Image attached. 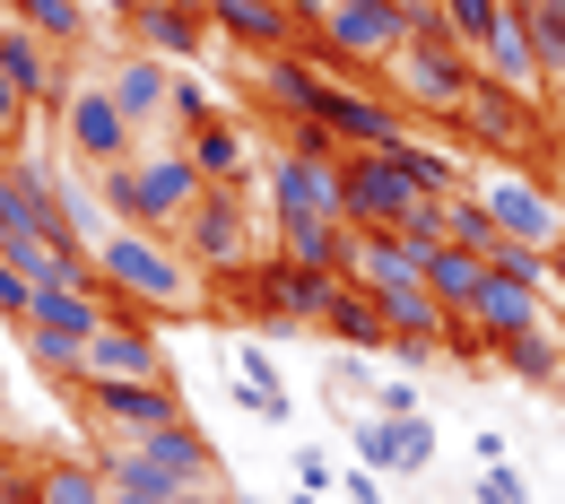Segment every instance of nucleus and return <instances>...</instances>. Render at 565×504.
I'll return each instance as SVG.
<instances>
[{
  "mask_svg": "<svg viewBox=\"0 0 565 504\" xmlns=\"http://www.w3.org/2000/svg\"><path fill=\"white\" fill-rule=\"evenodd\" d=\"M96 279L122 296L131 313H201V270L183 244L148 235V226H114L96 235Z\"/></svg>",
  "mask_w": 565,
  "mask_h": 504,
  "instance_id": "1",
  "label": "nucleus"
},
{
  "mask_svg": "<svg viewBox=\"0 0 565 504\" xmlns=\"http://www.w3.org/2000/svg\"><path fill=\"white\" fill-rule=\"evenodd\" d=\"M96 192H105V210L122 217V226L174 235V226H183V210H192L210 183H201V165H192L183 148H140L131 165H105V174H96Z\"/></svg>",
  "mask_w": 565,
  "mask_h": 504,
  "instance_id": "2",
  "label": "nucleus"
},
{
  "mask_svg": "<svg viewBox=\"0 0 565 504\" xmlns=\"http://www.w3.org/2000/svg\"><path fill=\"white\" fill-rule=\"evenodd\" d=\"M374 78H383V96H392L401 114H444V122H452L461 96L479 87V62H470L461 44H401Z\"/></svg>",
  "mask_w": 565,
  "mask_h": 504,
  "instance_id": "3",
  "label": "nucleus"
},
{
  "mask_svg": "<svg viewBox=\"0 0 565 504\" xmlns=\"http://www.w3.org/2000/svg\"><path fill=\"white\" fill-rule=\"evenodd\" d=\"M174 244L192 253V270H217V279H235V270H253V253H262V235H253V210H244V183H210L183 226H174Z\"/></svg>",
  "mask_w": 565,
  "mask_h": 504,
  "instance_id": "4",
  "label": "nucleus"
},
{
  "mask_svg": "<svg viewBox=\"0 0 565 504\" xmlns=\"http://www.w3.org/2000/svg\"><path fill=\"white\" fill-rule=\"evenodd\" d=\"M340 201H349V226H392V235H401L435 192H426L392 148H349V157H340Z\"/></svg>",
  "mask_w": 565,
  "mask_h": 504,
  "instance_id": "5",
  "label": "nucleus"
},
{
  "mask_svg": "<svg viewBox=\"0 0 565 504\" xmlns=\"http://www.w3.org/2000/svg\"><path fill=\"white\" fill-rule=\"evenodd\" d=\"M62 140H71V157L87 165V174H105V165H131L140 157V122L114 105V87H105V71L96 78H71V96H62Z\"/></svg>",
  "mask_w": 565,
  "mask_h": 504,
  "instance_id": "6",
  "label": "nucleus"
},
{
  "mask_svg": "<svg viewBox=\"0 0 565 504\" xmlns=\"http://www.w3.org/2000/svg\"><path fill=\"white\" fill-rule=\"evenodd\" d=\"M409 35H401V18H392V0H340L331 18H322V35H313V62H331V78H374L392 53H401Z\"/></svg>",
  "mask_w": 565,
  "mask_h": 504,
  "instance_id": "7",
  "label": "nucleus"
},
{
  "mask_svg": "<svg viewBox=\"0 0 565 504\" xmlns=\"http://www.w3.org/2000/svg\"><path fill=\"white\" fill-rule=\"evenodd\" d=\"M313 122H322L340 148H401L409 140V114H401L383 87H365V78H322Z\"/></svg>",
  "mask_w": 565,
  "mask_h": 504,
  "instance_id": "8",
  "label": "nucleus"
},
{
  "mask_svg": "<svg viewBox=\"0 0 565 504\" xmlns=\"http://www.w3.org/2000/svg\"><path fill=\"white\" fill-rule=\"evenodd\" d=\"M78 400L96 409V427L114 435V443H148V435L192 418V409L174 400V383H78Z\"/></svg>",
  "mask_w": 565,
  "mask_h": 504,
  "instance_id": "9",
  "label": "nucleus"
},
{
  "mask_svg": "<svg viewBox=\"0 0 565 504\" xmlns=\"http://www.w3.org/2000/svg\"><path fill=\"white\" fill-rule=\"evenodd\" d=\"M87 383H166V340L148 313H114L96 340H87Z\"/></svg>",
  "mask_w": 565,
  "mask_h": 504,
  "instance_id": "10",
  "label": "nucleus"
},
{
  "mask_svg": "<svg viewBox=\"0 0 565 504\" xmlns=\"http://www.w3.org/2000/svg\"><path fill=\"white\" fill-rule=\"evenodd\" d=\"M479 210L495 217V235H513V244H540V253L565 235V210L540 192V183H531V174H504V165H488V174H479Z\"/></svg>",
  "mask_w": 565,
  "mask_h": 504,
  "instance_id": "11",
  "label": "nucleus"
},
{
  "mask_svg": "<svg viewBox=\"0 0 565 504\" xmlns=\"http://www.w3.org/2000/svg\"><path fill=\"white\" fill-rule=\"evenodd\" d=\"M270 217H331V226H349L340 157H296V148H279L270 157Z\"/></svg>",
  "mask_w": 565,
  "mask_h": 504,
  "instance_id": "12",
  "label": "nucleus"
},
{
  "mask_svg": "<svg viewBox=\"0 0 565 504\" xmlns=\"http://www.w3.org/2000/svg\"><path fill=\"white\" fill-rule=\"evenodd\" d=\"M461 131H470V148H495V157H513V148L540 140V122H531V96H513L504 78L479 71V87L461 96V114H452Z\"/></svg>",
  "mask_w": 565,
  "mask_h": 504,
  "instance_id": "13",
  "label": "nucleus"
},
{
  "mask_svg": "<svg viewBox=\"0 0 565 504\" xmlns=\"http://www.w3.org/2000/svg\"><path fill=\"white\" fill-rule=\"evenodd\" d=\"M349 435H356V461L383 470V479H418L435 461V427L426 418H349Z\"/></svg>",
  "mask_w": 565,
  "mask_h": 504,
  "instance_id": "14",
  "label": "nucleus"
},
{
  "mask_svg": "<svg viewBox=\"0 0 565 504\" xmlns=\"http://www.w3.org/2000/svg\"><path fill=\"white\" fill-rule=\"evenodd\" d=\"M105 87H114V105L140 122V140L166 131V105H174V62H157V53H122V62H105Z\"/></svg>",
  "mask_w": 565,
  "mask_h": 504,
  "instance_id": "15",
  "label": "nucleus"
},
{
  "mask_svg": "<svg viewBox=\"0 0 565 504\" xmlns=\"http://www.w3.org/2000/svg\"><path fill=\"white\" fill-rule=\"evenodd\" d=\"M0 71L26 87V105H53L62 114V96H71V62H62V44H44L35 26H0Z\"/></svg>",
  "mask_w": 565,
  "mask_h": 504,
  "instance_id": "16",
  "label": "nucleus"
},
{
  "mask_svg": "<svg viewBox=\"0 0 565 504\" xmlns=\"http://www.w3.org/2000/svg\"><path fill=\"white\" fill-rule=\"evenodd\" d=\"M122 26H131V44H140V53H157V62H192V53L217 35L210 9H192V0H148L140 18H122Z\"/></svg>",
  "mask_w": 565,
  "mask_h": 504,
  "instance_id": "17",
  "label": "nucleus"
},
{
  "mask_svg": "<svg viewBox=\"0 0 565 504\" xmlns=\"http://www.w3.org/2000/svg\"><path fill=\"white\" fill-rule=\"evenodd\" d=\"M349 279L356 288H426V261L392 235V226H349Z\"/></svg>",
  "mask_w": 565,
  "mask_h": 504,
  "instance_id": "18",
  "label": "nucleus"
},
{
  "mask_svg": "<svg viewBox=\"0 0 565 504\" xmlns=\"http://www.w3.org/2000/svg\"><path fill=\"white\" fill-rule=\"evenodd\" d=\"M210 26L226 44H244V53H296L305 44L296 18H287V0H210Z\"/></svg>",
  "mask_w": 565,
  "mask_h": 504,
  "instance_id": "19",
  "label": "nucleus"
},
{
  "mask_svg": "<svg viewBox=\"0 0 565 504\" xmlns=\"http://www.w3.org/2000/svg\"><path fill=\"white\" fill-rule=\"evenodd\" d=\"M479 331L488 340H522V331H540L548 322V288H531V279H504V270H488V288H479Z\"/></svg>",
  "mask_w": 565,
  "mask_h": 504,
  "instance_id": "20",
  "label": "nucleus"
},
{
  "mask_svg": "<svg viewBox=\"0 0 565 504\" xmlns=\"http://www.w3.org/2000/svg\"><path fill=\"white\" fill-rule=\"evenodd\" d=\"M479 71L488 78H504L513 96H540L548 78H540V53H531V26H522V9L504 0V18H495V35L479 44Z\"/></svg>",
  "mask_w": 565,
  "mask_h": 504,
  "instance_id": "21",
  "label": "nucleus"
},
{
  "mask_svg": "<svg viewBox=\"0 0 565 504\" xmlns=\"http://www.w3.org/2000/svg\"><path fill=\"white\" fill-rule=\"evenodd\" d=\"M479 288H488V253H470V244H426V296L444 304V313H470L479 304Z\"/></svg>",
  "mask_w": 565,
  "mask_h": 504,
  "instance_id": "22",
  "label": "nucleus"
},
{
  "mask_svg": "<svg viewBox=\"0 0 565 504\" xmlns=\"http://www.w3.org/2000/svg\"><path fill=\"white\" fill-rule=\"evenodd\" d=\"M322 331H331L340 348H356V357H365V348H392V331H383V296L356 288V279H340V296L322 304Z\"/></svg>",
  "mask_w": 565,
  "mask_h": 504,
  "instance_id": "23",
  "label": "nucleus"
},
{
  "mask_svg": "<svg viewBox=\"0 0 565 504\" xmlns=\"http://www.w3.org/2000/svg\"><path fill=\"white\" fill-rule=\"evenodd\" d=\"M183 157L201 165V183H244V174H253V140H244L226 114H210L201 131H183Z\"/></svg>",
  "mask_w": 565,
  "mask_h": 504,
  "instance_id": "24",
  "label": "nucleus"
},
{
  "mask_svg": "<svg viewBox=\"0 0 565 504\" xmlns=\"http://www.w3.org/2000/svg\"><path fill=\"white\" fill-rule=\"evenodd\" d=\"M270 235H279V261H313V270L349 279V226H331V217H270Z\"/></svg>",
  "mask_w": 565,
  "mask_h": 504,
  "instance_id": "25",
  "label": "nucleus"
},
{
  "mask_svg": "<svg viewBox=\"0 0 565 504\" xmlns=\"http://www.w3.org/2000/svg\"><path fill=\"white\" fill-rule=\"evenodd\" d=\"M383 331H392V348H444V304L426 288H383Z\"/></svg>",
  "mask_w": 565,
  "mask_h": 504,
  "instance_id": "26",
  "label": "nucleus"
},
{
  "mask_svg": "<svg viewBox=\"0 0 565 504\" xmlns=\"http://www.w3.org/2000/svg\"><path fill=\"white\" fill-rule=\"evenodd\" d=\"M495 365H504L513 383H565V340L540 322V331H522V340H495Z\"/></svg>",
  "mask_w": 565,
  "mask_h": 504,
  "instance_id": "27",
  "label": "nucleus"
},
{
  "mask_svg": "<svg viewBox=\"0 0 565 504\" xmlns=\"http://www.w3.org/2000/svg\"><path fill=\"white\" fill-rule=\"evenodd\" d=\"M235 392H244L270 427H287V383H279V357H270L262 340H253V348H235Z\"/></svg>",
  "mask_w": 565,
  "mask_h": 504,
  "instance_id": "28",
  "label": "nucleus"
},
{
  "mask_svg": "<svg viewBox=\"0 0 565 504\" xmlns=\"http://www.w3.org/2000/svg\"><path fill=\"white\" fill-rule=\"evenodd\" d=\"M18 26H35L44 44H87V0H0Z\"/></svg>",
  "mask_w": 565,
  "mask_h": 504,
  "instance_id": "29",
  "label": "nucleus"
},
{
  "mask_svg": "<svg viewBox=\"0 0 565 504\" xmlns=\"http://www.w3.org/2000/svg\"><path fill=\"white\" fill-rule=\"evenodd\" d=\"M522 9V26H531V53H540V78L565 87V9L557 0H513Z\"/></svg>",
  "mask_w": 565,
  "mask_h": 504,
  "instance_id": "30",
  "label": "nucleus"
},
{
  "mask_svg": "<svg viewBox=\"0 0 565 504\" xmlns=\"http://www.w3.org/2000/svg\"><path fill=\"white\" fill-rule=\"evenodd\" d=\"M35 504H105V470L96 461H44L35 470Z\"/></svg>",
  "mask_w": 565,
  "mask_h": 504,
  "instance_id": "31",
  "label": "nucleus"
},
{
  "mask_svg": "<svg viewBox=\"0 0 565 504\" xmlns=\"http://www.w3.org/2000/svg\"><path fill=\"white\" fill-rule=\"evenodd\" d=\"M392 157H401V165L418 174L426 192H461V157H452V148H435V140H426V131H409V140L392 148Z\"/></svg>",
  "mask_w": 565,
  "mask_h": 504,
  "instance_id": "32",
  "label": "nucleus"
},
{
  "mask_svg": "<svg viewBox=\"0 0 565 504\" xmlns=\"http://www.w3.org/2000/svg\"><path fill=\"white\" fill-rule=\"evenodd\" d=\"M435 210H444V235H452V244H470V253L495 244V217L479 210V192H435Z\"/></svg>",
  "mask_w": 565,
  "mask_h": 504,
  "instance_id": "33",
  "label": "nucleus"
},
{
  "mask_svg": "<svg viewBox=\"0 0 565 504\" xmlns=\"http://www.w3.org/2000/svg\"><path fill=\"white\" fill-rule=\"evenodd\" d=\"M495 18H504V0H444V35L479 62V44L495 35Z\"/></svg>",
  "mask_w": 565,
  "mask_h": 504,
  "instance_id": "34",
  "label": "nucleus"
},
{
  "mask_svg": "<svg viewBox=\"0 0 565 504\" xmlns=\"http://www.w3.org/2000/svg\"><path fill=\"white\" fill-rule=\"evenodd\" d=\"M392 18H401L409 44H452V35H444V0H392Z\"/></svg>",
  "mask_w": 565,
  "mask_h": 504,
  "instance_id": "35",
  "label": "nucleus"
},
{
  "mask_svg": "<svg viewBox=\"0 0 565 504\" xmlns=\"http://www.w3.org/2000/svg\"><path fill=\"white\" fill-rule=\"evenodd\" d=\"M210 114H217V105H210V87H201V78H183V71H174V105H166V122H174V131H201Z\"/></svg>",
  "mask_w": 565,
  "mask_h": 504,
  "instance_id": "36",
  "label": "nucleus"
},
{
  "mask_svg": "<svg viewBox=\"0 0 565 504\" xmlns=\"http://www.w3.org/2000/svg\"><path fill=\"white\" fill-rule=\"evenodd\" d=\"M26 122H35V105H26V87H18V78L0 71V157H9V148L26 140Z\"/></svg>",
  "mask_w": 565,
  "mask_h": 504,
  "instance_id": "37",
  "label": "nucleus"
},
{
  "mask_svg": "<svg viewBox=\"0 0 565 504\" xmlns=\"http://www.w3.org/2000/svg\"><path fill=\"white\" fill-rule=\"evenodd\" d=\"M322 383H331L340 400H374V383H383V374H374L365 357H331V365H322Z\"/></svg>",
  "mask_w": 565,
  "mask_h": 504,
  "instance_id": "38",
  "label": "nucleus"
},
{
  "mask_svg": "<svg viewBox=\"0 0 565 504\" xmlns=\"http://www.w3.org/2000/svg\"><path fill=\"white\" fill-rule=\"evenodd\" d=\"M479 504H531L522 470H513V461H479Z\"/></svg>",
  "mask_w": 565,
  "mask_h": 504,
  "instance_id": "39",
  "label": "nucleus"
},
{
  "mask_svg": "<svg viewBox=\"0 0 565 504\" xmlns=\"http://www.w3.org/2000/svg\"><path fill=\"white\" fill-rule=\"evenodd\" d=\"M26 313H35V279H26L18 261H0V322H18V331H26Z\"/></svg>",
  "mask_w": 565,
  "mask_h": 504,
  "instance_id": "40",
  "label": "nucleus"
},
{
  "mask_svg": "<svg viewBox=\"0 0 565 504\" xmlns=\"http://www.w3.org/2000/svg\"><path fill=\"white\" fill-rule=\"evenodd\" d=\"M374 409H383V418H418V383H409V374H383V383H374Z\"/></svg>",
  "mask_w": 565,
  "mask_h": 504,
  "instance_id": "41",
  "label": "nucleus"
},
{
  "mask_svg": "<svg viewBox=\"0 0 565 504\" xmlns=\"http://www.w3.org/2000/svg\"><path fill=\"white\" fill-rule=\"evenodd\" d=\"M340 487H349V504H383V496H392V487H383V470H365V461H356Z\"/></svg>",
  "mask_w": 565,
  "mask_h": 504,
  "instance_id": "42",
  "label": "nucleus"
},
{
  "mask_svg": "<svg viewBox=\"0 0 565 504\" xmlns=\"http://www.w3.org/2000/svg\"><path fill=\"white\" fill-rule=\"evenodd\" d=\"M340 0H287V18H296V35H322V18H331Z\"/></svg>",
  "mask_w": 565,
  "mask_h": 504,
  "instance_id": "43",
  "label": "nucleus"
},
{
  "mask_svg": "<svg viewBox=\"0 0 565 504\" xmlns=\"http://www.w3.org/2000/svg\"><path fill=\"white\" fill-rule=\"evenodd\" d=\"M296 479H305V496H313V487H331V461H322V452H296Z\"/></svg>",
  "mask_w": 565,
  "mask_h": 504,
  "instance_id": "44",
  "label": "nucleus"
},
{
  "mask_svg": "<svg viewBox=\"0 0 565 504\" xmlns=\"http://www.w3.org/2000/svg\"><path fill=\"white\" fill-rule=\"evenodd\" d=\"M174 504H235V496H226V487H183Z\"/></svg>",
  "mask_w": 565,
  "mask_h": 504,
  "instance_id": "45",
  "label": "nucleus"
},
{
  "mask_svg": "<svg viewBox=\"0 0 565 504\" xmlns=\"http://www.w3.org/2000/svg\"><path fill=\"white\" fill-rule=\"evenodd\" d=\"M548 279H557V296H565V235L548 244Z\"/></svg>",
  "mask_w": 565,
  "mask_h": 504,
  "instance_id": "46",
  "label": "nucleus"
},
{
  "mask_svg": "<svg viewBox=\"0 0 565 504\" xmlns=\"http://www.w3.org/2000/svg\"><path fill=\"white\" fill-rule=\"evenodd\" d=\"M105 9H114V18H140V9H148V0H105Z\"/></svg>",
  "mask_w": 565,
  "mask_h": 504,
  "instance_id": "47",
  "label": "nucleus"
},
{
  "mask_svg": "<svg viewBox=\"0 0 565 504\" xmlns=\"http://www.w3.org/2000/svg\"><path fill=\"white\" fill-rule=\"evenodd\" d=\"M557 131H565V87H557Z\"/></svg>",
  "mask_w": 565,
  "mask_h": 504,
  "instance_id": "48",
  "label": "nucleus"
},
{
  "mask_svg": "<svg viewBox=\"0 0 565 504\" xmlns=\"http://www.w3.org/2000/svg\"><path fill=\"white\" fill-rule=\"evenodd\" d=\"M287 504H313V496H287Z\"/></svg>",
  "mask_w": 565,
  "mask_h": 504,
  "instance_id": "49",
  "label": "nucleus"
},
{
  "mask_svg": "<svg viewBox=\"0 0 565 504\" xmlns=\"http://www.w3.org/2000/svg\"><path fill=\"white\" fill-rule=\"evenodd\" d=\"M0 26H9V9H0Z\"/></svg>",
  "mask_w": 565,
  "mask_h": 504,
  "instance_id": "50",
  "label": "nucleus"
},
{
  "mask_svg": "<svg viewBox=\"0 0 565 504\" xmlns=\"http://www.w3.org/2000/svg\"><path fill=\"white\" fill-rule=\"evenodd\" d=\"M192 9H210V0H192Z\"/></svg>",
  "mask_w": 565,
  "mask_h": 504,
  "instance_id": "51",
  "label": "nucleus"
},
{
  "mask_svg": "<svg viewBox=\"0 0 565 504\" xmlns=\"http://www.w3.org/2000/svg\"><path fill=\"white\" fill-rule=\"evenodd\" d=\"M557 9H565V0H557Z\"/></svg>",
  "mask_w": 565,
  "mask_h": 504,
  "instance_id": "52",
  "label": "nucleus"
},
{
  "mask_svg": "<svg viewBox=\"0 0 565 504\" xmlns=\"http://www.w3.org/2000/svg\"><path fill=\"white\" fill-rule=\"evenodd\" d=\"M0 504H9V496H0Z\"/></svg>",
  "mask_w": 565,
  "mask_h": 504,
  "instance_id": "53",
  "label": "nucleus"
}]
</instances>
